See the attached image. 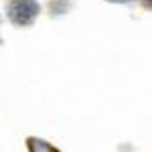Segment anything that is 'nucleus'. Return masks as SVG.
I'll use <instances>...</instances> for the list:
<instances>
[{
	"instance_id": "obj_1",
	"label": "nucleus",
	"mask_w": 152,
	"mask_h": 152,
	"mask_svg": "<svg viewBox=\"0 0 152 152\" xmlns=\"http://www.w3.org/2000/svg\"><path fill=\"white\" fill-rule=\"evenodd\" d=\"M39 12V4L35 0H10L8 16L14 24H28Z\"/></svg>"
},
{
	"instance_id": "obj_2",
	"label": "nucleus",
	"mask_w": 152,
	"mask_h": 152,
	"mask_svg": "<svg viewBox=\"0 0 152 152\" xmlns=\"http://www.w3.org/2000/svg\"><path fill=\"white\" fill-rule=\"evenodd\" d=\"M28 150L31 152H57L51 144H47L45 140H37V138L28 140Z\"/></svg>"
},
{
	"instance_id": "obj_3",
	"label": "nucleus",
	"mask_w": 152,
	"mask_h": 152,
	"mask_svg": "<svg viewBox=\"0 0 152 152\" xmlns=\"http://www.w3.org/2000/svg\"><path fill=\"white\" fill-rule=\"evenodd\" d=\"M144 2H146V4H148V6H152V0H144Z\"/></svg>"
}]
</instances>
